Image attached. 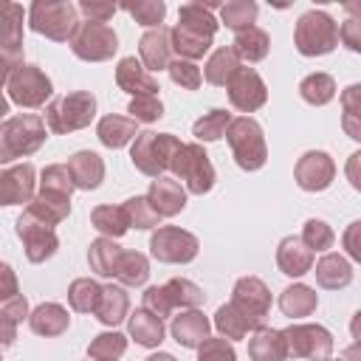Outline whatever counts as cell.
Wrapping results in <instances>:
<instances>
[{"instance_id": "603a6c76", "label": "cell", "mask_w": 361, "mask_h": 361, "mask_svg": "<svg viewBox=\"0 0 361 361\" xmlns=\"http://www.w3.org/2000/svg\"><path fill=\"white\" fill-rule=\"evenodd\" d=\"M206 333H209V322L200 316V313H183L172 322V336L178 338V344L183 347H197L206 341Z\"/></svg>"}, {"instance_id": "1f68e13d", "label": "cell", "mask_w": 361, "mask_h": 361, "mask_svg": "<svg viewBox=\"0 0 361 361\" xmlns=\"http://www.w3.org/2000/svg\"><path fill=\"white\" fill-rule=\"evenodd\" d=\"M133 135H135V121H130V118L107 116V118L99 121V138H102V144H107V147H121V144H127Z\"/></svg>"}, {"instance_id": "7c38bea8", "label": "cell", "mask_w": 361, "mask_h": 361, "mask_svg": "<svg viewBox=\"0 0 361 361\" xmlns=\"http://www.w3.org/2000/svg\"><path fill=\"white\" fill-rule=\"evenodd\" d=\"M152 254L164 262H186L197 254V240L175 226H166V228H158V234L152 237L149 243Z\"/></svg>"}, {"instance_id": "b9f144b4", "label": "cell", "mask_w": 361, "mask_h": 361, "mask_svg": "<svg viewBox=\"0 0 361 361\" xmlns=\"http://www.w3.org/2000/svg\"><path fill=\"white\" fill-rule=\"evenodd\" d=\"M124 212H127L130 226H138V228H152V226H158V220H161V214L152 209V203H149L147 197H133V200H127Z\"/></svg>"}, {"instance_id": "5b68a950", "label": "cell", "mask_w": 361, "mask_h": 361, "mask_svg": "<svg viewBox=\"0 0 361 361\" xmlns=\"http://www.w3.org/2000/svg\"><path fill=\"white\" fill-rule=\"evenodd\" d=\"M93 110H96V99L90 93H71V96L54 99L45 110V118L54 133H68V130L85 127L93 118Z\"/></svg>"}, {"instance_id": "f1b7e54d", "label": "cell", "mask_w": 361, "mask_h": 361, "mask_svg": "<svg viewBox=\"0 0 361 361\" xmlns=\"http://www.w3.org/2000/svg\"><path fill=\"white\" fill-rule=\"evenodd\" d=\"M234 54H237V56H243V59H248V62L262 59V56L268 54V34H265V31H259V28H254V25H248V28L237 31Z\"/></svg>"}, {"instance_id": "3957f363", "label": "cell", "mask_w": 361, "mask_h": 361, "mask_svg": "<svg viewBox=\"0 0 361 361\" xmlns=\"http://www.w3.org/2000/svg\"><path fill=\"white\" fill-rule=\"evenodd\" d=\"M338 42V25L324 11H307L296 23V48L305 56L327 54Z\"/></svg>"}, {"instance_id": "94428289", "label": "cell", "mask_w": 361, "mask_h": 361, "mask_svg": "<svg viewBox=\"0 0 361 361\" xmlns=\"http://www.w3.org/2000/svg\"><path fill=\"white\" fill-rule=\"evenodd\" d=\"M0 113H6V102L3 99H0Z\"/></svg>"}, {"instance_id": "681fc988", "label": "cell", "mask_w": 361, "mask_h": 361, "mask_svg": "<svg viewBox=\"0 0 361 361\" xmlns=\"http://www.w3.org/2000/svg\"><path fill=\"white\" fill-rule=\"evenodd\" d=\"M130 113H133L135 121H155V118H161L164 107L155 96H135L133 104H130Z\"/></svg>"}, {"instance_id": "f907efd6", "label": "cell", "mask_w": 361, "mask_h": 361, "mask_svg": "<svg viewBox=\"0 0 361 361\" xmlns=\"http://www.w3.org/2000/svg\"><path fill=\"white\" fill-rule=\"evenodd\" d=\"M197 361H234V350L223 338H206L200 344V358Z\"/></svg>"}, {"instance_id": "c3c4849f", "label": "cell", "mask_w": 361, "mask_h": 361, "mask_svg": "<svg viewBox=\"0 0 361 361\" xmlns=\"http://www.w3.org/2000/svg\"><path fill=\"white\" fill-rule=\"evenodd\" d=\"M124 8H127L141 25H158V23L164 20V11H166L164 3H127Z\"/></svg>"}, {"instance_id": "680465c9", "label": "cell", "mask_w": 361, "mask_h": 361, "mask_svg": "<svg viewBox=\"0 0 361 361\" xmlns=\"http://www.w3.org/2000/svg\"><path fill=\"white\" fill-rule=\"evenodd\" d=\"M355 231H358V223H353V228H350V234H347V243H350V254H353V257L361 254L358 245H355Z\"/></svg>"}, {"instance_id": "d590c367", "label": "cell", "mask_w": 361, "mask_h": 361, "mask_svg": "<svg viewBox=\"0 0 361 361\" xmlns=\"http://www.w3.org/2000/svg\"><path fill=\"white\" fill-rule=\"evenodd\" d=\"M279 305H282V310L288 316H307L316 307V293L310 288H305V285H296V288H288L282 293Z\"/></svg>"}, {"instance_id": "ee69618b", "label": "cell", "mask_w": 361, "mask_h": 361, "mask_svg": "<svg viewBox=\"0 0 361 361\" xmlns=\"http://www.w3.org/2000/svg\"><path fill=\"white\" fill-rule=\"evenodd\" d=\"M121 353H124V336H118V333H104L90 344V355L102 358V361H113Z\"/></svg>"}, {"instance_id": "bcb514c9", "label": "cell", "mask_w": 361, "mask_h": 361, "mask_svg": "<svg viewBox=\"0 0 361 361\" xmlns=\"http://www.w3.org/2000/svg\"><path fill=\"white\" fill-rule=\"evenodd\" d=\"M42 189H45V192H56V195H68V197H71L73 183H71V172H68V166H48V169L42 172Z\"/></svg>"}, {"instance_id": "f35d334b", "label": "cell", "mask_w": 361, "mask_h": 361, "mask_svg": "<svg viewBox=\"0 0 361 361\" xmlns=\"http://www.w3.org/2000/svg\"><path fill=\"white\" fill-rule=\"evenodd\" d=\"M93 226H96L99 231H104V234H113V237H118V234H124V231H127L130 220H127V212H124V209L99 206V209L93 212Z\"/></svg>"}, {"instance_id": "d6a6232c", "label": "cell", "mask_w": 361, "mask_h": 361, "mask_svg": "<svg viewBox=\"0 0 361 361\" xmlns=\"http://www.w3.org/2000/svg\"><path fill=\"white\" fill-rule=\"evenodd\" d=\"M96 313L104 324H116L127 313V296L121 288H102V299L96 305Z\"/></svg>"}, {"instance_id": "d4e9b609", "label": "cell", "mask_w": 361, "mask_h": 361, "mask_svg": "<svg viewBox=\"0 0 361 361\" xmlns=\"http://www.w3.org/2000/svg\"><path fill=\"white\" fill-rule=\"evenodd\" d=\"M214 324L220 327V333H226V338H243L248 330H254L259 322L251 319L248 313H243L237 305H226L217 310V319Z\"/></svg>"}, {"instance_id": "ba28073f", "label": "cell", "mask_w": 361, "mask_h": 361, "mask_svg": "<svg viewBox=\"0 0 361 361\" xmlns=\"http://www.w3.org/2000/svg\"><path fill=\"white\" fill-rule=\"evenodd\" d=\"M76 8L71 3H34L31 6V28L51 37L68 39L76 31Z\"/></svg>"}, {"instance_id": "7dc6e473", "label": "cell", "mask_w": 361, "mask_h": 361, "mask_svg": "<svg viewBox=\"0 0 361 361\" xmlns=\"http://www.w3.org/2000/svg\"><path fill=\"white\" fill-rule=\"evenodd\" d=\"M302 243H305L307 248H316V251L330 248V245H333V231H330V228H327L322 220H310V223L305 226Z\"/></svg>"}, {"instance_id": "816d5d0a", "label": "cell", "mask_w": 361, "mask_h": 361, "mask_svg": "<svg viewBox=\"0 0 361 361\" xmlns=\"http://www.w3.org/2000/svg\"><path fill=\"white\" fill-rule=\"evenodd\" d=\"M79 8L90 17V23H107L116 14V6L113 3H90V0H85Z\"/></svg>"}, {"instance_id": "9a60e30c", "label": "cell", "mask_w": 361, "mask_h": 361, "mask_svg": "<svg viewBox=\"0 0 361 361\" xmlns=\"http://www.w3.org/2000/svg\"><path fill=\"white\" fill-rule=\"evenodd\" d=\"M333 172H336V166L324 152H307L296 166V180H299L302 189L316 192V189H324L333 180Z\"/></svg>"}, {"instance_id": "8d00e7d4", "label": "cell", "mask_w": 361, "mask_h": 361, "mask_svg": "<svg viewBox=\"0 0 361 361\" xmlns=\"http://www.w3.org/2000/svg\"><path fill=\"white\" fill-rule=\"evenodd\" d=\"M118 257H121V248L113 245L110 240H96V243L90 245V265H93L99 274H104V276H113V274H116Z\"/></svg>"}, {"instance_id": "11a10c76", "label": "cell", "mask_w": 361, "mask_h": 361, "mask_svg": "<svg viewBox=\"0 0 361 361\" xmlns=\"http://www.w3.org/2000/svg\"><path fill=\"white\" fill-rule=\"evenodd\" d=\"M338 34L344 37V42H347L353 51H358V48H361V37H358V20H347V23L338 28Z\"/></svg>"}, {"instance_id": "277c9868", "label": "cell", "mask_w": 361, "mask_h": 361, "mask_svg": "<svg viewBox=\"0 0 361 361\" xmlns=\"http://www.w3.org/2000/svg\"><path fill=\"white\" fill-rule=\"evenodd\" d=\"M169 166L175 169V175H178V178H183V180H186L189 192H195V195L209 192V189H212V183H214V169H212V164H209L206 152H203L197 144H180V147H178V152L172 155Z\"/></svg>"}, {"instance_id": "9c48e42d", "label": "cell", "mask_w": 361, "mask_h": 361, "mask_svg": "<svg viewBox=\"0 0 361 361\" xmlns=\"http://www.w3.org/2000/svg\"><path fill=\"white\" fill-rule=\"evenodd\" d=\"M71 48L82 59H107L116 51V34L104 23H79L71 34Z\"/></svg>"}, {"instance_id": "db71d44e", "label": "cell", "mask_w": 361, "mask_h": 361, "mask_svg": "<svg viewBox=\"0 0 361 361\" xmlns=\"http://www.w3.org/2000/svg\"><path fill=\"white\" fill-rule=\"evenodd\" d=\"M17 296V279L6 262H0V302H8Z\"/></svg>"}, {"instance_id": "ffe728a7", "label": "cell", "mask_w": 361, "mask_h": 361, "mask_svg": "<svg viewBox=\"0 0 361 361\" xmlns=\"http://www.w3.org/2000/svg\"><path fill=\"white\" fill-rule=\"evenodd\" d=\"M169 31L166 28H152L141 37V59L147 71H161L169 68Z\"/></svg>"}, {"instance_id": "4dcf8cb0", "label": "cell", "mask_w": 361, "mask_h": 361, "mask_svg": "<svg viewBox=\"0 0 361 361\" xmlns=\"http://www.w3.org/2000/svg\"><path fill=\"white\" fill-rule=\"evenodd\" d=\"M31 327L39 336H56V333H62L68 327V313L59 305H42V307L34 310Z\"/></svg>"}, {"instance_id": "30bf717a", "label": "cell", "mask_w": 361, "mask_h": 361, "mask_svg": "<svg viewBox=\"0 0 361 361\" xmlns=\"http://www.w3.org/2000/svg\"><path fill=\"white\" fill-rule=\"evenodd\" d=\"M8 90H11V99L17 104H25V107H37L45 102V96L51 93V82L42 71H37L34 65H17L14 73H11V82H8Z\"/></svg>"}, {"instance_id": "f5cc1de1", "label": "cell", "mask_w": 361, "mask_h": 361, "mask_svg": "<svg viewBox=\"0 0 361 361\" xmlns=\"http://www.w3.org/2000/svg\"><path fill=\"white\" fill-rule=\"evenodd\" d=\"M358 96H361V87L358 85H353V87H347V93H344V127L350 130V135L353 138H358L355 135V130H353V116H355V104H358Z\"/></svg>"}, {"instance_id": "ac0fdd59", "label": "cell", "mask_w": 361, "mask_h": 361, "mask_svg": "<svg viewBox=\"0 0 361 361\" xmlns=\"http://www.w3.org/2000/svg\"><path fill=\"white\" fill-rule=\"evenodd\" d=\"M147 200H149L152 209L164 217V214H175V212H180L183 203H186V195H183V189H180L178 180L158 178V180H152V189H149Z\"/></svg>"}, {"instance_id": "7a4b0ae2", "label": "cell", "mask_w": 361, "mask_h": 361, "mask_svg": "<svg viewBox=\"0 0 361 361\" xmlns=\"http://www.w3.org/2000/svg\"><path fill=\"white\" fill-rule=\"evenodd\" d=\"M45 138V127L37 116H20V118H8L0 127V164L23 155V152H34Z\"/></svg>"}, {"instance_id": "91938a15", "label": "cell", "mask_w": 361, "mask_h": 361, "mask_svg": "<svg viewBox=\"0 0 361 361\" xmlns=\"http://www.w3.org/2000/svg\"><path fill=\"white\" fill-rule=\"evenodd\" d=\"M147 361H175V358L166 355V353H161V355H152V358H147Z\"/></svg>"}, {"instance_id": "7bdbcfd3", "label": "cell", "mask_w": 361, "mask_h": 361, "mask_svg": "<svg viewBox=\"0 0 361 361\" xmlns=\"http://www.w3.org/2000/svg\"><path fill=\"white\" fill-rule=\"evenodd\" d=\"M226 127H228V113L212 110L209 116H203V118L195 124V135L203 138V141H214V138H220V135L226 133Z\"/></svg>"}, {"instance_id": "5bb4252c", "label": "cell", "mask_w": 361, "mask_h": 361, "mask_svg": "<svg viewBox=\"0 0 361 361\" xmlns=\"http://www.w3.org/2000/svg\"><path fill=\"white\" fill-rule=\"evenodd\" d=\"M228 99H231L234 107H240V110H245V113L257 110V107L265 102V85H262V79L257 76V71L240 68V71L231 76V82H228Z\"/></svg>"}, {"instance_id": "cb8c5ba5", "label": "cell", "mask_w": 361, "mask_h": 361, "mask_svg": "<svg viewBox=\"0 0 361 361\" xmlns=\"http://www.w3.org/2000/svg\"><path fill=\"white\" fill-rule=\"evenodd\" d=\"M248 350H251V358H254V361H282V358L288 355L285 336L276 333V330H259V333L251 338Z\"/></svg>"}, {"instance_id": "8fae6325", "label": "cell", "mask_w": 361, "mask_h": 361, "mask_svg": "<svg viewBox=\"0 0 361 361\" xmlns=\"http://www.w3.org/2000/svg\"><path fill=\"white\" fill-rule=\"evenodd\" d=\"M282 336H285L288 353L302 355V358H327L330 344H333L330 333L316 324H296V327H288Z\"/></svg>"}, {"instance_id": "6f0895ef", "label": "cell", "mask_w": 361, "mask_h": 361, "mask_svg": "<svg viewBox=\"0 0 361 361\" xmlns=\"http://www.w3.org/2000/svg\"><path fill=\"white\" fill-rule=\"evenodd\" d=\"M11 65H17V54H0V85H3V79L8 76V71H11ZM3 99V96H0Z\"/></svg>"}, {"instance_id": "6da1fadb", "label": "cell", "mask_w": 361, "mask_h": 361, "mask_svg": "<svg viewBox=\"0 0 361 361\" xmlns=\"http://www.w3.org/2000/svg\"><path fill=\"white\" fill-rule=\"evenodd\" d=\"M178 147H180V141L175 135H169V133H141L135 138V144H133V164L144 175L158 178L169 166V161L178 152Z\"/></svg>"}, {"instance_id": "74e56055", "label": "cell", "mask_w": 361, "mask_h": 361, "mask_svg": "<svg viewBox=\"0 0 361 361\" xmlns=\"http://www.w3.org/2000/svg\"><path fill=\"white\" fill-rule=\"evenodd\" d=\"M299 90H302V99H305V102H310V104H324V102L333 99L336 85H333V79H330L327 73H313V76H307V79L299 85Z\"/></svg>"}, {"instance_id": "8992f818", "label": "cell", "mask_w": 361, "mask_h": 361, "mask_svg": "<svg viewBox=\"0 0 361 361\" xmlns=\"http://www.w3.org/2000/svg\"><path fill=\"white\" fill-rule=\"evenodd\" d=\"M228 144L243 169H259L265 164V141H262L259 124L254 118L228 121Z\"/></svg>"}, {"instance_id": "9f6ffc18", "label": "cell", "mask_w": 361, "mask_h": 361, "mask_svg": "<svg viewBox=\"0 0 361 361\" xmlns=\"http://www.w3.org/2000/svg\"><path fill=\"white\" fill-rule=\"evenodd\" d=\"M14 324H17V322H11L8 316L0 313V344H11V338H14Z\"/></svg>"}, {"instance_id": "e0dca14e", "label": "cell", "mask_w": 361, "mask_h": 361, "mask_svg": "<svg viewBox=\"0 0 361 361\" xmlns=\"http://www.w3.org/2000/svg\"><path fill=\"white\" fill-rule=\"evenodd\" d=\"M116 79H118V85H121L127 93H135V96H152V93L158 90V82L152 79V73H149L147 68H141L133 56H127V59L118 62Z\"/></svg>"}, {"instance_id": "f6af8a7d", "label": "cell", "mask_w": 361, "mask_h": 361, "mask_svg": "<svg viewBox=\"0 0 361 361\" xmlns=\"http://www.w3.org/2000/svg\"><path fill=\"white\" fill-rule=\"evenodd\" d=\"M169 76H172L175 85L189 87V90H195V87L200 85V68H197L195 62H186V59L169 62Z\"/></svg>"}, {"instance_id": "44dd1931", "label": "cell", "mask_w": 361, "mask_h": 361, "mask_svg": "<svg viewBox=\"0 0 361 361\" xmlns=\"http://www.w3.org/2000/svg\"><path fill=\"white\" fill-rule=\"evenodd\" d=\"M276 259H279V268H282L288 276H302V274L310 271V265H313V254H310V248H307L299 237L282 240Z\"/></svg>"}, {"instance_id": "2e32d148", "label": "cell", "mask_w": 361, "mask_h": 361, "mask_svg": "<svg viewBox=\"0 0 361 361\" xmlns=\"http://www.w3.org/2000/svg\"><path fill=\"white\" fill-rule=\"evenodd\" d=\"M231 305H237L243 313H248L251 319H257V322H262V316L268 313V305H271V293L265 290V285L259 282V279H254V276H248V279H240L237 282V288H234V302Z\"/></svg>"}, {"instance_id": "4316f807", "label": "cell", "mask_w": 361, "mask_h": 361, "mask_svg": "<svg viewBox=\"0 0 361 361\" xmlns=\"http://www.w3.org/2000/svg\"><path fill=\"white\" fill-rule=\"evenodd\" d=\"M130 333L135 336L138 344L155 347V344H161V338H164V324H161L158 316H152L149 310L141 307V310H135L133 319H130Z\"/></svg>"}, {"instance_id": "836d02e7", "label": "cell", "mask_w": 361, "mask_h": 361, "mask_svg": "<svg viewBox=\"0 0 361 361\" xmlns=\"http://www.w3.org/2000/svg\"><path fill=\"white\" fill-rule=\"evenodd\" d=\"M147 274H149V271H147V259H144L141 254H135V251H121L113 276H118L124 285H141V282L147 279Z\"/></svg>"}, {"instance_id": "83f0119b", "label": "cell", "mask_w": 361, "mask_h": 361, "mask_svg": "<svg viewBox=\"0 0 361 361\" xmlns=\"http://www.w3.org/2000/svg\"><path fill=\"white\" fill-rule=\"evenodd\" d=\"M102 161H99V155H93V152H76L73 158H71V178L76 180V186H82V189H93L99 180H102Z\"/></svg>"}, {"instance_id": "4fadbf2b", "label": "cell", "mask_w": 361, "mask_h": 361, "mask_svg": "<svg viewBox=\"0 0 361 361\" xmlns=\"http://www.w3.org/2000/svg\"><path fill=\"white\" fill-rule=\"evenodd\" d=\"M17 234L23 237L25 251H28V259H34V262L51 257L54 248H56V237H54L51 226L42 223L39 217H34L31 212H25V214L17 220Z\"/></svg>"}, {"instance_id": "f546056e", "label": "cell", "mask_w": 361, "mask_h": 361, "mask_svg": "<svg viewBox=\"0 0 361 361\" xmlns=\"http://www.w3.org/2000/svg\"><path fill=\"white\" fill-rule=\"evenodd\" d=\"M316 279H319V285H324V288H344V285H350L353 271H350V265H347L338 254H327V257L316 265Z\"/></svg>"}, {"instance_id": "7402d4cb", "label": "cell", "mask_w": 361, "mask_h": 361, "mask_svg": "<svg viewBox=\"0 0 361 361\" xmlns=\"http://www.w3.org/2000/svg\"><path fill=\"white\" fill-rule=\"evenodd\" d=\"M178 28L212 39V34L217 31V23H214V17H212V6H200V3H186V6H180V25H178Z\"/></svg>"}, {"instance_id": "ab89813d", "label": "cell", "mask_w": 361, "mask_h": 361, "mask_svg": "<svg viewBox=\"0 0 361 361\" xmlns=\"http://www.w3.org/2000/svg\"><path fill=\"white\" fill-rule=\"evenodd\" d=\"M220 11H223V23H226L228 28L243 31V28H248V25L254 23V17H257V3H251V0H237V3H226Z\"/></svg>"}, {"instance_id": "60d3db41", "label": "cell", "mask_w": 361, "mask_h": 361, "mask_svg": "<svg viewBox=\"0 0 361 361\" xmlns=\"http://www.w3.org/2000/svg\"><path fill=\"white\" fill-rule=\"evenodd\" d=\"M71 305L76 310H96L99 299H102V288L93 282V279H76L71 285Z\"/></svg>"}, {"instance_id": "d6986e66", "label": "cell", "mask_w": 361, "mask_h": 361, "mask_svg": "<svg viewBox=\"0 0 361 361\" xmlns=\"http://www.w3.org/2000/svg\"><path fill=\"white\" fill-rule=\"evenodd\" d=\"M31 178H34V169L28 164L0 175V206L25 203L31 197Z\"/></svg>"}, {"instance_id": "52a82bcc", "label": "cell", "mask_w": 361, "mask_h": 361, "mask_svg": "<svg viewBox=\"0 0 361 361\" xmlns=\"http://www.w3.org/2000/svg\"><path fill=\"white\" fill-rule=\"evenodd\" d=\"M203 302V290L186 279H172L161 288H149L144 293V310H149L152 316H166L175 305H186V307H195Z\"/></svg>"}, {"instance_id": "484cf974", "label": "cell", "mask_w": 361, "mask_h": 361, "mask_svg": "<svg viewBox=\"0 0 361 361\" xmlns=\"http://www.w3.org/2000/svg\"><path fill=\"white\" fill-rule=\"evenodd\" d=\"M237 71H240V56L234 54V48H220L206 62V79L212 85H228Z\"/></svg>"}, {"instance_id": "e575fe53", "label": "cell", "mask_w": 361, "mask_h": 361, "mask_svg": "<svg viewBox=\"0 0 361 361\" xmlns=\"http://www.w3.org/2000/svg\"><path fill=\"white\" fill-rule=\"evenodd\" d=\"M169 42H172V48H175L180 56H186V59L203 56V54L209 51V45H212V39L197 37V34H189V31H183V28H172V31H169Z\"/></svg>"}]
</instances>
